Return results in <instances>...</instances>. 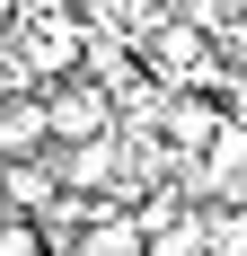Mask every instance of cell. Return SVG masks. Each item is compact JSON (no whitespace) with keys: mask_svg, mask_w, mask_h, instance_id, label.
I'll return each mask as SVG.
<instances>
[{"mask_svg":"<svg viewBox=\"0 0 247 256\" xmlns=\"http://www.w3.org/2000/svg\"><path fill=\"white\" fill-rule=\"evenodd\" d=\"M44 132H53V150L106 142V132H124V98L106 88V80H88V62H80V71L44 80Z\"/></svg>","mask_w":247,"mask_h":256,"instance_id":"obj_1","label":"cell"},{"mask_svg":"<svg viewBox=\"0 0 247 256\" xmlns=\"http://www.w3.org/2000/svg\"><path fill=\"white\" fill-rule=\"evenodd\" d=\"M221 124H230V106H212L203 88H168V98H159V142H168V150H186V159L212 150V142H221Z\"/></svg>","mask_w":247,"mask_h":256,"instance_id":"obj_2","label":"cell"},{"mask_svg":"<svg viewBox=\"0 0 247 256\" xmlns=\"http://www.w3.org/2000/svg\"><path fill=\"white\" fill-rule=\"evenodd\" d=\"M53 194H62V177H53V159H44V150L0 159V204H9V212H36V221H44Z\"/></svg>","mask_w":247,"mask_h":256,"instance_id":"obj_3","label":"cell"},{"mask_svg":"<svg viewBox=\"0 0 247 256\" xmlns=\"http://www.w3.org/2000/svg\"><path fill=\"white\" fill-rule=\"evenodd\" d=\"M53 132H44V88L36 98H0V159H26V150H44Z\"/></svg>","mask_w":247,"mask_h":256,"instance_id":"obj_4","label":"cell"},{"mask_svg":"<svg viewBox=\"0 0 247 256\" xmlns=\"http://www.w3.org/2000/svg\"><path fill=\"white\" fill-rule=\"evenodd\" d=\"M203 256H247V204H203Z\"/></svg>","mask_w":247,"mask_h":256,"instance_id":"obj_5","label":"cell"},{"mask_svg":"<svg viewBox=\"0 0 247 256\" xmlns=\"http://www.w3.org/2000/svg\"><path fill=\"white\" fill-rule=\"evenodd\" d=\"M0 256H53L44 221H36V212H9V204H0Z\"/></svg>","mask_w":247,"mask_h":256,"instance_id":"obj_6","label":"cell"}]
</instances>
